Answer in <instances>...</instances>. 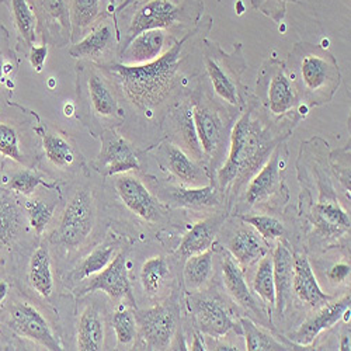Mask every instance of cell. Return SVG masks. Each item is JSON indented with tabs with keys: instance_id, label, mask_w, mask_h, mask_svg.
<instances>
[{
	"instance_id": "6da1fadb",
	"label": "cell",
	"mask_w": 351,
	"mask_h": 351,
	"mask_svg": "<svg viewBox=\"0 0 351 351\" xmlns=\"http://www.w3.org/2000/svg\"><path fill=\"white\" fill-rule=\"evenodd\" d=\"M297 124L291 120H274L261 107L254 95H249L243 111L233 121L229 134V152L215 176V187L229 204L266 163L273 151L285 142Z\"/></svg>"
},
{
	"instance_id": "7a4b0ae2",
	"label": "cell",
	"mask_w": 351,
	"mask_h": 351,
	"mask_svg": "<svg viewBox=\"0 0 351 351\" xmlns=\"http://www.w3.org/2000/svg\"><path fill=\"white\" fill-rule=\"evenodd\" d=\"M211 27L213 17L204 16L195 28L182 38H174L166 52L152 62L143 65L111 62L100 66L112 79L121 97L143 112H155L174 100L180 84L187 79L184 66L191 55V45L208 37Z\"/></svg>"
},
{
	"instance_id": "3957f363",
	"label": "cell",
	"mask_w": 351,
	"mask_h": 351,
	"mask_svg": "<svg viewBox=\"0 0 351 351\" xmlns=\"http://www.w3.org/2000/svg\"><path fill=\"white\" fill-rule=\"evenodd\" d=\"M300 101L308 107L329 104L341 84L337 60L326 48L297 43L284 61Z\"/></svg>"
},
{
	"instance_id": "277c9868",
	"label": "cell",
	"mask_w": 351,
	"mask_h": 351,
	"mask_svg": "<svg viewBox=\"0 0 351 351\" xmlns=\"http://www.w3.org/2000/svg\"><path fill=\"white\" fill-rule=\"evenodd\" d=\"M77 119L97 138L108 128L120 127L125 117L121 95L100 65L79 61L76 65Z\"/></svg>"
},
{
	"instance_id": "5b68a950",
	"label": "cell",
	"mask_w": 351,
	"mask_h": 351,
	"mask_svg": "<svg viewBox=\"0 0 351 351\" xmlns=\"http://www.w3.org/2000/svg\"><path fill=\"white\" fill-rule=\"evenodd\" d=\"M201 55L206 69L204 79L215 99L237 119L250 95L247 86L242 82V75L247 68L242 44L237 43L232 52H225L218 43L206 37L201 41Z\"/></svg>"
},
{
	"instance_id": "8992f818",
	"label": "cell",
	"mask_w": 351,
	"mask_h": 351,
	"mask_svg": "<svg viewBox=\"0 0 351 351\" xmlns=\"http://www.w3.org/2000/svg\"><path fill=\"white\" fill-rule=\"evenodd\" d=\"M132 8V17L124 37H121L119 52L135 36L146 30L160 28L173 37L178 33L183 37L195 28L204 17L206 5L204 0H143Z\"/></svg>"
},
{
	"instance_id": "52a82bcc",
	"label": "cell",
	"mask_w": 351,
	"mask_h": 351,
	"mask_svg": "<svg viewBox=\"0 0 351 351\" xmlns=\"http://www.w3.org/2000/svg\"><path fill=\"white\" fill-rule=\"evenodd\" d=\"M190 100L204 166L211 170L223 156L232 124L237 119H233L229 111L215 99L204 76L198 79L194 89L190 92Z\"/></svg>"
},
{
	"instance_id": "ba28073f",
	"label": "cell",
	"mask_w": 351,
	"mask_h": 351,
	"mask_svg": "<svg viewBox=\"0 0 351 351\" xmlns=\"http://www.w3.org/2000/svg\"><path fill=\"white\" fill-rule=\"evenodd\" d=\"M254 96L274 120H291L298 125L309 111L300 101L284 61L274 56L263 62L257 75Z\"/></svg>"
},
{
	"instance_id": "9c48e42d",
	"label": "cell",
	"mask_w": 351,
	"mask_h": 351,
	"mask_svg": "<svg viewBox=\"0 0 351 351\" xmlns=\"http://www.w3.org/2000/svg\"><path fill=\"white\" fill-rule=\"evenodd\" d=\"M287 158V145L285 142H281L266 163L249 180L242 202V207L245 210L276 206L280 201H287L288 194L284 186Z\"/></svg>"
},
{
	"instance_id": "30bf717a",
	"label": "cell",
	"mask_w": 351,
	"mask_h": 351,
	"mask_svg": "<svg viewBox=\"0 0 351 351\" xmlns=\"http://www.w3.org/2000/svg\"><path fill=\"white\" fill-rule=\"evenodd\" d=\"M96 202L87 189H79L68 201L52 241L66 249H77L96 225Z\"/></svg>"
},
{
	"instance_id": "8fae6325",
	"label": "cell",
	"mask_w": 351,
	"mask_h": 351,
	"mask_svg": "<svg viewBox=\"0 0 351 351\" xmlns=\"http://www.w3.org/2000/svg\"><path fill=\"white\" fill-rule=\"evenodd\" d=\"M121 30L112 17H107L96 24L92 30L75 41L69 48V55L77 61L107 65L114 62L111 55H119Z\"/></svg>"
},
{
	"instance_id": "7c38bea8",
	"label": "cell",
	"mask_w": 351,
	"mask_h": 351,
	"mask_svg": "<svg viewBox=\"0 0 351 351\" xmlns=\"http://www.w3.org/2000/svg\"><path fill=\"white\" fill-rule=\"evenodd\" d=\"M138 333L148 350H166L178 332L179 311L174 304H162L154 308L136 311Z\"/></svg>"
},
{
	"instance_id": "4fadbf2b",
	"label": "cell",
	"mask_w": 351,
	"mask_h": 351,
	"mask_svg": "<svg viewBox=\"0 0 351 351\" xmlns=\"http://www.w3.org/2000/svg\"><path fill=\"white\" fill-rule=\"evenodd\" d=\"M163 128L167 134V139L171 143L178 145L189 156H191L194 160L204 166L201 145L193 120L190 92L179 97L167 108V111L165 112Z\"/></svg>"
},
{
	"instance_id": "5bb4252c",
	"label": "cell",
	"mask_w": 351,
	"mask_h": 351,
	"mask_svg": "<svg viewBox=\"0 0 351 351\" xmlns=\"http://www.w3.org/2000/svg\"><path fill=\"white\" fill-rule=\"evenodd\" d=\"M8 326L20 337L32 340L47 350H64L43 313L25 301L10 305L6 315Z\"/></svg>"
},
{
	"instance_id": "9a60e30c",
	"label": "cell",
	"mask_w": 351,
	"mask_h": 351,
	"mask_svg": "<svg viewBox=\"0 0 351 351\" xmlns=\"http://www.w3.org/2000/svg\"><path fill=\"white\" fill-rule=\"evenodd\" d=\"M100 152L93 160V169L103 176H117L139 169V159L131 143L115 128L100 132Z\"/></svg>"
},
{
	"instance_id": "2e32d148",
	"label": "cell",
	"mask_w": 351,
	"mask_h": 351,
	"mask_svg": "<svg viewBox=\"0 0 351 351\" xmlns=\"http://www.w3.org/2000/svg\"><path fill=\"white\" fill-rule=\"evenodd\" d=\"M38 19L43 43L62 48L72 43L69 0H30Z\"/></svg>"
},
{
	"instance_id": "e0dca14e",
	"label": "cell",
	"mask_w": 351,
	"mask_h": 351,
	"mask_svg": "<svg viewBox=\"0 0 351 351\" xmlns=\"http://www.w3.org/2000/svg\"><path fill=\"white\" fill-rule=\"evenodd\" d=\"M189 306L193 315L194 325L202 335L221 339L229 332L242 333V328L237 325L228 309L221 301L210 297H191Z\"/></svg>"
},
{
	"instance_id": "ac0fdd59",
	"label": "cell",
	"mask_w": 351,
	"mask_h": 351,
	"mask_svg": "<svg viewBox=\"0 0 351 351\" xmlns=\"http://www.w3.org/2000/svg\"><path fill=\"white\" fill-rule=\"evenodd\" d=\"M114 187L124 206L146 222H158L162 218V208L158 199L146 186L132 174H117Z\"/></svg>"
},
{
	"instance_id": "d6986e66",
	"label": "cell",
	"mask_w": 351,
	"mask_h": 351,
	"mask_svg": "<svg viewBox=\"0 0 351 351\" xmlns=\"http://www.w3.org/2000/svg\"><path fill=\"white\" fill-rule=\"evenodd\" d=\"M96 291L104 292L112 301L130 300L131 305H134L127 270V250L117 253L110 265L99 274L93 276L90 282L80 291V295Z\"/></svg>"
},
{
	"instance_id": "ffe728a7",
	"label": "cell",
	"mask_w": 351,
	"mask_h": 351,
	"mask_svg": "<svg viewBox=\"0 0 351 351\" xmlns=\"http://www.w3.org/2000/svg\"><path fill=\"white\" fill-rule=\"evenodd\" d=\"M348 309L350 294H346L337 301H329L324 306H320L313 316L308 317L294 333L289 335L291 343L295 344L298 348L311 346L322 332L339 324Z\"/></svg>"
},
{
	"instance_id": "44dd1931",
	"label": "cell",
	"mask_w": 351,
	"mask_h": 351,
	"mask_svg": "<svg viewBox=\"0 0 351 351\" xmlns=\"http://www.w3.org/2000/svg\"><path fill=\"white\" fill-rule=\"evenodd\" d=\"M173 37L166 30L155 28L146 30L135 36L117 55V61L123 65H143L152 62L166 52L167 43H171Z\"/></svg>"
},
{
	"instance_id": "7402d4cb",
	"label": "cell",
	"mask_w": 351,
	"mask_h": 351,
	"mask_svg": "<svg viewBox=\"0 0 351 351\" xmlns=\"http://www.w3.org/2000/svg\"><path fill=\"white\" fill-rule=\"evenodd\" d=\"M158 154L165 167L184 184L198 187L202 183L210 182L211 176L208 170L169 139L159 143Z\"/></svg>"
},
{
	"instance_id": "603a6c76",
	"label": "cell",
	"mask_w": 351,
	"mask_h": 351,
	"mask_svg": "<svg viewBox=\"0 0 351 351\" xmlns=\"http://www.w3.org/2000/svg\"><path fill=\"white\" fill-rule=\"evenodd\" d=\"M36 131L43 141L45 158L52 166L68 171L76 170L83 165V156L76 143L65 132L45 125L37 127Z\"/></svg>"
},
{
	"instance_id": "cb8c5ba5",
	"label": "cell",
	"mask_w": 351,
	"mask_h": 351,
	"mask_svg": "<svg viewBox=\"0 0 351 351\" xmlns=\"http://www.w3.org/2000/svg\"><path fill=\"white\" fill-rule=\"evenodd\" d=\"M107 17H112V20L119 25V21H117L114 14V8L110 5L108 0H69L72 43L86 36L96 24Z\"/></svg>"
},
{
	"instance_id": "d4e9b609",
	"label": "cell",
	"mask_w": 351,
	"mask_h": 351,
	"mask_svg": "<svg viewBox=\"0 0 351 351\" xmlns=\"http://www.w3.org/2000/svg\"><path fill=\"white\" fill-rule=\"evenodd\" d=\"M222 278L228 294L233 301L246 309L249 313L258 316L260 322H266V315L263 312V308L258 305V301L254 298L247 287L243 270L229 253L222 256Z\"/></svg>"
},
{
	"instance_id": "484cf974",
	"label": "cell",
	"mask_w": 351,
	"mask_h": 351,
	"mask_svg": "<svg viewBox=\"0 0 351 351\" xmlns=\"http://www.w3.org/2000/svg\"><path fill=\"white\" fill-rule=\"evenodd\" d=\"M309 221L322 238H340L350 233V215L335 199L320 201L312 206Z\"/></svg>"
},
{
	"instance_id": "4316f807",
	"label": "cell",
	"mask_w": 351,
	"mask_h": 351,
	"mask_svg": "<svg viewBox=\"0 0 351 351\" xmlns=\"http://www.w3.org/2000/svg\"><path fill=\"white\" fill-rule=\"evenodd\" d=\"M274 287H276V308L282 316L292 301V281H294V254L282 242L277 245L273 253Z\"/></svg>"
},
{
	"instance_id": "83f0119b",
	"label": "cell",
	"mask_w": 351,
	"mask_h": 351,
	"mask_svg": "<svg viewBox=\"0 0 351 351\" xmlns=\"http://www.w3.org/2000/svg\"><path fill=\"white\" fill-rule=\"evenodd\" d=\"M292 291L300 298L312 308H320L333 300L332 295L320 288L311 263L305 254H294V281Z\"/></svg>"
},
{
	"instance_id": "f1b7e54d",
	"label": "cell",
	"mask_w": 351,
	"mask_h": 351,
	"mask_svg": "<svg viewBox=\"0 0 351 351\" xmlns=\"http://www.w3.org/2000/svg\"><path fill=\"white\" fill-rule=\"evenodd\" d=\"M8 8L17 33V48L25 55L34 45L38 34V19L30 0H2Z\"/></svg>"
},
{
	"instance_id": "f546056e",
	"label": "cell",
	"mask_w": 351,
	"mask_h": 351,
	"mask_svg": "<svg viewBox=\"0 0 351 351\" xmlns=\"http://www.w3.org/2000/svg\"><path fill=\"white\" fill-rule=\"evenodd\" d=\"M267 245L250 226L239 229L228 242V253L245 271L267 254Z\"/></svg>"
},
{
	"instance_id": "4dcf8cb0",
	"label": "cell",
	"mask_w": 351,
	"mask_h": 351,
	"mask_svg": "<svg viewBox=\"0 0 351 351\" xmlns=\"http://www.w3.org/2000/svg\"><path fill=\"white\" fill-rule=\"evenodd\" d=\"M106 324L104 316L96 305L83 309L76 325V347L83 351H97L104 348Z\"/></svg>"
},
{
	"instance_id": "1f68e13d",
	"label": "cell",
	"mask_w": 351,
	"mask_h": 351,
	"mask_svg": "<svg viewBox=\"0 0 351 351\" xmlns=\"http://www.w3.org/2000/svg\"><path fill=\"white\" fill-rule=\"evenodd\" d=\"M223 223V217H213L197 222L183 238L178 252V257L187 258L194 254H199L206 250H210L214 245V241Z\"/></svg>"
},
{
	"instance_id": "d6a6232c",
	"label": "cell",
	"mask_w": 351,
	"mask_h": 351,
	"mask_svg": "<svg viewBox=\"0 0 351 351\" xmlns=\"http://www.w3.org/2000/svg\"><path fill=\"white\" fill-rule=\"evenodd\" d=\"M28 282L37 294L45 300L51 298L55 288L53 271H52V260L49 249L47 245H41L33 253L30 263H28L27 271Z\"/></svg>"
},
{
	"instance_id": "836d02e7",
	"label": "cell",
	"mask_w": 351,
	"mask_h": 351,
	"mask_svg": "<svg viewBox=\"0 0 351 351\" xmlns=\"http://www.w3.org/2000/svg\"><path fill=\"white\" fill-rule=\"evenodd\" d=\"M214 274V254L210 250L186 258L183 267V281L187 291H199Z\"/></svg>"
},
{
	"instance_id": "e575fe53",
	"label": "cell",
	"mask_w": 351,
	"mask_h": 351,
	"mask_svg": "<svg viewBox=\"0 0 351 351\" xmlns=\"http://www.w3.org/2000/svg\"><path fill=\"white\" fill-rule=\"evenodd\" d=\"M23 226V215L17 204L0 193V252L10 247Z\"/></svg>"
},
{
	"instance_id": "d590c367",
	"label": "cell",
	"mask_w": 351,
	"mask_h": 351,
	"mask_svg": "<svg viewBox=\"0 0 351 351\" xmlns=\"http://www.w3.org/2000/svg\"><path fill=\"white\" fill-rule=\"evenodd\" d=\"M241 328L246 340V348L249 351L266 350V351H280V350H300L292 343H282L277 340L271 333L257 326L250 317H241Z\"/></svg>"
},
{
	"instance_id": "8d00e7d4",
	"label": "cell",
	"mask_w": 351,
	"mask_h": 351,
	"mask_svg": "<svg viewBox=\"0 0 351 351\" xmlns=\"http://www.w3.org/2000/svg\"><path fill=\"white\" fill-rule=\"evenodd\" d=\"M219 193L214 184L191 189H176L171 193V198L179 207L206 210L219 206Z\"/></svg>"
},
{
	"instance_id": "74e56055",
	"label": "cell",
	"mask_w": 351,
	"mask_h": 351,
	"mask_svg": "<svg viewBox=\"0 0 351 351\" xmlns=\"http://www.w3.org/2000/svg\"><path fill=\"white\" fill-rule=\"evenodd\" d=\"M117 254V243H103L87 254L72 271V280L80 282L106 269Z\"/></svg>"
},
{
	"instance_id": "f35d334b",
	"label": "cell",
	"mask_w": 351,
	"mask_h": 351,
	"mask_svg": "<svg viewBox=\"0 0 351 351\" xmlns=\"http://www.w3.org/2000/svg\"><path fill=\"white\" fill-rule=\"evenodd\" d=\"M169 263L162 256H155L146 260L141 269V284L146 295L156 297L165 287L169 277Z\"/></svg>"
},
{
	"instance_id": "ab89813d",
	"label": "cell",
	"mask_w": 351,
	"mask_h": 351,
	"mask_svg": "<svg viewBox=\"0 0 351 351\" xmlns=\"http://www.w3.org/2000/svg\"><path fill=\"white\" fill-rule=\"evenodd\" d=\"M111 325L117 339V350H130L136 346L138 325L134 312L128 309L115 311L111 317Z\"/></svg>"
},
{
	"instance_id": "60d3db41",
	"label": "cell",
	"mask_w": 351,
	"mask_h": 351,
	"mask_svg": "<svg viewBox=\"0 0 351 351\" xmlns=\"http://www.w3.org/2000/svg\"><path fill=\"white\" fill-rule=\"evenodd\" d=\"M253 291L256 295L269 306L276 305V287H274V267L273 257L266 254L260 258L258 267L253 277Z\"/></svg>"
},
{
	"instance_id": "b9f144b4",
	"label": "cell",
	"mask_w": 351,
	"mask_h": 351,
	"mask_svg": "<svg viewBox=\"0 0 351 351\" xmlns=\"http://www.w3.org/2000/svg\"><path fill=\"white\" fill-rule=\"evenodd\" d=\"M55 204H49L48 201L43 198H28L24 202V211L28 221V225L37 233V235H43L47 226L49 225L52 217H53Z\"/></svg>"
},
{
	"instance_id": "7bdbcfd3",
	"label": "cell",
	"mask_w": 351,
	"mask_h": 351,
	"mask_svg": "<svg viewBox=\"0 0 351 351\" xmlns=\"http://www.w3.org/2000/svg\"><path fill=\"white\" fill-rule=\"evenodd\" d=\"M9 32L0 24V89L14 83L19 62L14 51L10 48Z\"/></svg>"
},
{
	"instance_id": "ee69618b",
	"label": "cell",
	"mask_w": 351,
	"mask_h": 351,
	"mask_svg": "<svg viewBox=\"0 0 351 351\" xmlns=\"http://www.w3.org/2000/svg\"><path fill=\"white\" fill-rule=\"evenodd\" d=\"M38 186H45L47 189L56 187L55 184H51L47 180H44L43 176H40L38 173H36L32 169H21V170L13 173L12 178L9 179V183H8L9 190L19 193L24 197H32Z\"/></svg>"
},
{
	"instance_id": "f6af8a7d",
	"label": "cell",
	"mask_w": 351,
	"mask_h": 351,
	"mask_svg": "<svg viewBox=\"0 0 351 351\" xmlns=\"http://www.w3.org/2000/svg\"><path fill=\"white\" fill-rule=\"evenodd\" d=\"M241 219L252 226L258 235L266 241H276L284 237V225L271 215H245L239 214Z\"/></svg>"
},
{
	"instance_id": "bcb514c9",
	"label": "cell",
	"mask_w": 351,
	"mask_h": 351,
	"mask_svg": "<svg viewBox=\"0 0 351 351\" xmlns=\"http://www.w3.org/2000/svg\"><path fill=\"white\" fill-rule=\"evenodd\" d=\"M0 155L17 163H24V155L20 148V136L14 125L0 123Z\"/></svg>"
},
{
	"instance_id": "7dc6e473",
	"label": "cell",
	"mask_w": 351,
	"mask_h": 351,
	"mask_svg": "<svg viewBox=\"0 0 351 351\" xmlns=\"http://www.w3.org/2000/svg\"><path fill=\"white\" fill-rule=\"evenodd\" d=\"M329 163L344 191L350 195V142L329 156Z\"/></svg>"
},
{
	"instance_id": "c3c4849f",
	"label": "cell",
	"mask_w": 351,
	"mask_h": 351,
	"mask_svg": "<svg viewBox=\"0 0 351 351\" xmlns=\"http://www.w3.org/2000/svg\"><path fill=\"white\" fill-rule=\"evenodd\" d=\"M300 0H250L252 8L265 14L276 24H281L287 16L288 3H298Z\"/></svg>"
},
{
	"instance_id": "681fc988",
	"label": "cell",
	"mask_w": 351,
	"mask_h": 351,
	"mask_svg": "<svg viewBox=\"0 0 351 351\" xmlns=\"http://www.w3.org/2000/svg\"><path fill=\"white\" fill-rule=\"evenodd\" d=\"M47 55H48V45L44 44V43L38 47L33 45L30 48V51L27 52L28 60H30V64H32V66L34 68L36 72H38V73L43 72L44 64L47 61Z\"/></svg>"
},
{
	"instance_id": "f907efd6",
	"label": "cell",
	"mask_w": 351,
	"mask_h": 351,
	"mask_svg": "<svg viewBox=\"0 0 351 351\" xmlns=\"http://www.w3.org/2000/svg\"><path fill=\"white\" fill-rule=\"evenodd\" d=\"M326 277H328L329 282H332L335 285L343 284L347 278H350V263H346V261L336 263V265H333L328 270Z\"/></svg>"
},
{
	"instance_id": "816d5d0a",
	"label": "cell",
	"mask_w": 351,
	"mask_h": 351,
	"mask_svg": "<svg viewBox=\"0 0 351 351\" xmlns=\"http://www.w3.org/2000/svg\"><path fill=\"white\" fill-rule=\"evenodd\" d=\"M141 2H143V0H121V3H120V5H117V8H115V10H114L115 19H117V16H119L120 13L125 12L127 9H130V8L135 6V5L141 3Z\"/></svg>"
},
{
	"instance_id": "f5cc1de1",
	"label": "cell",
	"mask_w": 351,
	"mask_h": 351,
	"mask_svg": "<svg viewBox=\"0 0 351 351\" xmlns=\"http://www.w3.org/2000/svg\"><path fill=\"white\" fill-rule=\"evenodd\" d=\"M339 350H343V351H350L351 350V344H350V326L346 328L341 333V337H340V343H339Z\"/></svg>"
},
{
	"instance_id": "db71d44e",
	"label": "cell",
	"mask_w": 351,
	"mask_h": 351,
	"mask_svg": "<svg viewBox=\"0 0 351 351\" xmlns=\"http://www.w3.org/2000/svg\"><path fill=\"white\" fill-rule=\"evenodd\" d=\"M201 336H202V333L198 330L194 333V341L191 343L190 350H208L207 346L204 344V339Z\"/></svg>"
},
{
	"instance_id": "11a10c76",
	"label": "cell",
	"mask_w": 351,
	"mask_h": 351,
	"mask_svg": "<svg viewBox=\"0 0 351 351\" xmlns=\"http://www.w3.org/2000/svg\"><path fill=\"white\" fill-rule=\"evenodd\" d=\"M9 295V284L3 280H0V304H3Z\"/></svg>"
},
{
	"instance_id": "9f6ffc18",
	"label": "cell",
	"mask_w": 351,
	"mask_h": 351,
	"mask_svg": "<svg viewBox=\"0 0 351 351\" xmlns=\"http://www.w3.org/2000/svg\"><path fill=\"white\" fill-rule=\"evenodd\" d=\"M215 350H241V348L233 347V346H228V344H223V346H218Z\"/></svg>"
},
{
	"instance_id": "6f0895ef",
	"label": "cell",
	"mask_w": 351,
	"mask_h": 351,
	"mask_svg": "<svg viewBox=\"0 0 351 351\" xmlns=\"http://www.w3.org/2000/svg\"><path fill=\"white\" fill-rule=\"evenodd\" d=\"M108 2H110V5L114 8V10H115V8H117V2H119V0H108ZM117 21H119V20H117Z\"/></svg>"
}]
</instances>
